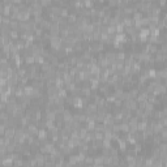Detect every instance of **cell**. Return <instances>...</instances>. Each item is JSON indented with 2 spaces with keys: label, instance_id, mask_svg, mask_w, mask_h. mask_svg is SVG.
Here are the masks:
<instances>
[{
  "label": "cell",
  "instance_id": "obj_1",
  "mask_svg": "<svg viewBox=\"0 0 167 167\" xmlns=\"http://www.w3.org/2000/svg\"><path fill=\"white\" fill-rule=\"evenodd\" d=\"M72 106H74L77 108H81V107L85 106V100L82 99V98H80V97H77V95H74L73 100H72Z\"/></svg>",
  "mask_w": 167,
  "mask_h": 167
}]
</instances>
